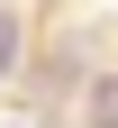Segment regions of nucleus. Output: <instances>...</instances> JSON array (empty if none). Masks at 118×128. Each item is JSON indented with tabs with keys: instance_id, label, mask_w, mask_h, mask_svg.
<instances>
[{
	"instance_id": "obj_1",
	"label": "nucleus",
	"mask_w": 118,
	"mask_h": 128,
	"mask_svg": "<svg viewBox=\"0 0 118 128\" xmlns=\"http://www.w3.org/2000/svg\"><path fill=\"white\" fill-rule=\"evenodd\" d=\"M9 55H18V18H0V73H9Z\"/></svg>"
},
{
	"instance_id": "obj_2",
	"label": "nucleus",
	"mask_w": 118,
	"mask_h": 128,
	"mask_svg": "<svg viewBox=\"0 0 118 128\" xmlns=\"http://www.w3.org/2000/svg\"><path fill=\"white\" fill-rule=\"evenodd\" d=\"M100 128H118V82H109V92H100Z\"/></svg>"
}]
</instances>
